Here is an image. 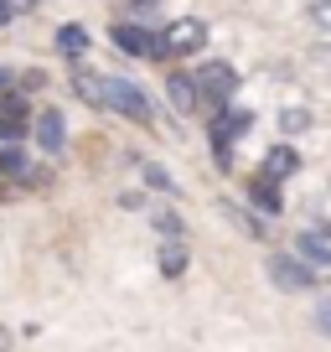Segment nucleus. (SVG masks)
Returning <instances> with one entry per match:
<instances>
[{"mask_svg":"<svg viewBox=\"0 0 331 352\" xmlns=\"http://www.w3.org/2000/svg\"><path fill=\"white\" fill-rule=\"evenodd\" d=\"M99 109H114V114H124V120H135V124H150V94L145 88H135V83H124V78H104V99H99Z\"/></svg>","mask_w":331,"mask_h":352,"instance_id":"f257e3e1","label":"nucleus"},{"mask_svg":"<svg viewBox=\"0 0 331 352\" xmlns=\"http://www.w3.org/2000/svg\"><path fill=\"white\" fill-rule=\"evenodd\" d=\"M202 42H207V21L181 16V21H171L161 36H155V57H187V52H197Z\"/></svg>","mask_w":331,"mask_h":352,"instance_id":"f03ea898","label":"nucleus"},{"mask_svg":"<svg viewBox=\"0 0 331 352\" xmlns=\"http://www.w3.org/2000/svg\"><path fill=\"white\" fill-rule=\"evenodd\" d=\"M316 275H321V270H310L300 254H275V259H269V280H275V290H310Z\"/></svg>","mask_w":331,"mask_h":352,"instance_id":"7ed1b4c3","label":"nucleus"},{"mask_svg":"<svg viewBox=\"0 0 331 352\" xmlns=\"http://www.w3.org/2000/svg\"><path fill=\"white\" fill-rule=\"evenodd\" d=\"M197 88H202V99H207V104H228L233 88H238V73H233V63H222V57H218V63H207L197 73Z\"/></svg>","mask_w":331,"mask_h":352,"instance_id":"20e7f679","label":"nucleus"},{"mask_svg":"<svg viewBox=\"0 0 331 352\" xmlns=\"http://www.w3.org/2000/svg\"><path fill=\"white\" fill-rule=\"evenodd\" d=\"M249 124H254V114H249V109H233V114H218V120H212V145H218V166H228V161H233V140H238Z\"/></svg>","mask_w":331,"mask_h":352,"instance_id":"39448f33","label":"nucleus"},{"mask_svg":"<svg viewBox=\"0 0 331 352\" xmlns=\"http://www.w3.org/2000/svg\"><path fill=\"white\" fill-rule=\"evenodd\" d=\"M67 140V124H62V109H42L36 114V145H42L47 155H57Z\"/></svg>","mask_w":331,"mask_h":352,"instance_id":"423d86ee","label":"nucleus"},{"mask_svg":"<svg viewBox=\"0 0 331 352\" xmlns=\"http://www.w3.org/2000/svg\"><path fill=\"white\" fill-rule=\"evenodd\" d=\"M166 94H171V104H176L181 114H197L202 109V88H197V78H187V73L166 78Z\"/></svg>","mask_w":331,"mask_h":352,"instance_id":"0eeeda50","label":"nucleus"},{"mask_svg":"<svg viewBox=\"0 0 331 352\" xmlns=\"http://www.w3.org/2000/svg\"><path fill=\"white\" fill-rule=\"evenodd\" d=\"M109 36H114V47H124L130 57H155V36L140 32V26H130V21L109 26Z\"/></svg>","mask_w":331,"mask_h":352,"instance_id":"6e6552de","label":"nucleus"},{"mask_svg":"<svg viewBox=\"0 0 331 352\" xmlns=\"http://www.w3.org/2000/svg\"><path fill=\"white\" fill-rule=\"evenodd\" d=\"M295 254L310 264V270H331V239H321L316 228H306V233H295Z\"/></svg>","mask_w":331,"mask_h":352,"instance_id":"1a4fd4ad","label":"nucleus"},{"mask_svg":"<svg viewBox=\"0 0 331 352\" xmlns=\"http://www.w3.org/2000/svg\"><path fill=\"white\" fill-rule=\"evenodd\" d=\"M300 171V151L295 145H275V151L264 155V166H259V176H269V182H285V176Z\"/></svg>","mask_w":331,"mask_h":352,"instance_id":"9d476101","label":"nucleus"},{"mask_svg":"<svg viewBox=\"0 0 331 352\" xmlns=\"http://www.w3.org/2000/svg\"><path fill=\"white\" fill-rule=\"evenodd\" d=\"M0 171H5V176H16V182H36L32 155H26L21 145H11V140H0Z\"/></svg>","mask_w":331,"mask_h":352,"instance_id":"9b49d317","label":"nucleus"},{"mask_svg":"<svg viewBox=\"0 0 331 352\" xmlns=\"http://www.w3.org/2000/svg\"><path fill=\"white\" fill-rule=\"evenodd\" d=\"M26 124H32V114H26L21 99H0V140H16V135H26Z\"/></svg>","mask_w":331,"mask_h":352,"instance_id":"f8f14e48","label":"nucleus"},{"mask_svg":"<svg viewBox=\"0 0 331 352\" xmlns=\"http://www.w3.org/2000/svg\"><path fill=\"white\" fill-rule=\"evenodd\" d=\"M181 270H187V249H181V239H166V243H161V275L176 280Z\"/></svg>","mask_w":331,"mask_h":352,"instance_id":"ddd939ff","label":"nucleus"},{"mask_svg":"<svg viewBox=\"0 0 331 352\" xmlns=\"http://www.w3.org/2000/svg\"><path fill=\"white\" fill-rule=\"evenodd\" d=\"M57 52H67V57H83L89 52V32H83V26H62V32H57Z\"/></svg>","mask_w":331,"mask_h":352,"instance_id":"4468645a","label":"nucleus"},{"mask_svg":"<svg viewBox=\"0 0 331 352\" xmlns=\"http://www.w3.org/2000/svg\"><path fill=\"white\" fill-rule=\"evenodd\" d=\"M279 182H269V176H259L254 187H249V197H254V208H264V212H279Z\"/></svg>","mask_w":331,"mask_h":352,"instance_id":"2eb2a0df","label":"nucleus"},{"mask_svg":"<svg viewBox=\"0 0 331 352\" xmlns=\"http://www.w3.org/2000/svg\"><path fill=\"white\" fill-rule=\"evenodd\" d=\"M145 182H150L155 192H176V182H171V171H166V166H155V161H145Z\"/></svg>","mask_w":331,"mask_h":352,"instance_id":"dca6fc26","label":"nucleus"},{"mask_svg":"<svg viewBox=\"0 0 331 352\" xmlns=\"http://www.w3.org/2000/svg\"><path fill=\"white\" fill-rule=\"evenodd\" d=\"M306 124H310L306 109H279V130H285V135H300Z\"/></svg>","mask_w":331,"mask_h":352,"instance_id":"f3484780","label":"nucleus"},{"mask_svg":"<svg viewBox=\"0 0 331 352\" xmlns=\"http://www.w3.org/2000/svg\"><path fill=\"white\" fill-rule=\"evenodd\" d=\"M155 228H161V239H181V218H176V212H161Z\"/></svg>","mask_w":331,"mask_h":352,"instance_id":"a211bd4d","label":"nucleus"},{"mask_svg":"<svg viewBox=\"0 0 331 352\" xmlns=\"http://www.w3.org/2000/svg\"><path fill=\"white\" fill-rule=\"evenodd\" d=\"M310 21H316L321 32H331V0H316V6H310Z\"/></svg>","mask_w":331,"mask_h":352,"instance_id":"6ab92c4d","label":"nucleus"},{"mask_svg":"<svg viewBox=\"0 0 331 352\" xmlns=\"http://www.w3.org/2000/svg\"><path fill=\"white\" fill-rule=\"evenodd\" d=\"M316 327L331 337V300H321V306H316Z\"/></svg>","mask_w":331,"mask_h":352,"instance_id":"aec40b11","label":"nucleus"},{"mask_svg":"<svg viewBox=\"0 0 331 352\" xmlns=\"http://www.w3.org/2000/svg\"><path fill=\"white\" fill-rule=\"evenodd\" d=\"M11 16H16V6H11V0H0V26H11Z\"/></svg>","mask_w":331,"mask_h":352,"instance_id":"412c9836","label":"nucleus"},{"mask_svg":"<svg viewBox=\"0 0 331 352\" xmlns=\"http://www.w3.org/2000/svg\"><path fill=\"white\" fill-rule=\"evenodd\" d=\"M11 6H16V11H26V6H36V0H11Z\"/></svg>","mask_w":331,"mask_h":352,"instance_id":"4be33fe9","label":"nucleus"},{"mask_svg":"<svg viewBox=\"0 0 331 352\" xmlns=\"http://www.w3.org/2000/svg\"><path fill=\"white\" fill-rule=\"evenodd\" d=\"M135 6H161V0H135Z\"/></svg>","mask_w":331,"mask_h":352,"instance_id":"5701e85b","label":"nucleus"}]
</instances>
